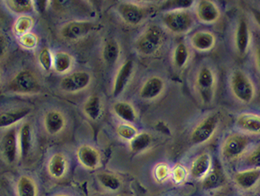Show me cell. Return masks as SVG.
<instances>
[{"label": "cell", "instance_id": "39", "mask_svg": "<svg viewBox=\"0 0 260 196\" xmlns=\"http://www.w3.org/2000/svg\"><path fill=\"white\" fill-rule=\"evenodd\" d=\"M189 176V169L182 164H176L172 168L171 178L175 185H180L185 183Z\"/></svg>", "mask_w": 260, "mask_h": 196}, {"label": "cell", "instance_id": "30", "mask_svg": "<svg viewBox=\"0 0 260 196\" xmlns=\"http://www.w3.org/2000/svg\"><path fill=\"white\" fill-rule=\"evenodd\" d=\"M98 183L104 190L110 192H115L120 189L122 180L118 175L110 172H100L96 175Z\"/></svg>", "mask_w": 260, "mask_h": 196}, {"label": "cell", "instance_id": "43", "mask_svg": "<svg viewBox=\"0 0 260 196\" xmlns=\"http://www.w3.org/2000/svg\"><path fill=\"white\" fill-rule=\"evenodd\" d=\"M250 14H251L253 22L255 23L256 26L260 29V8H251L250 9Z\"/></svg>", "mask_w": 260, "mask_h": 196}, {"label": "cell", "instance_id": "24", "mask_svg": "<svg viewBox=\"0 0 260 196\" xmlns=\"http://www.w3.org/2000/svg\"><path fill=\"white\" fill-rule=\"evenodd\" d=\"M69 170V160L65 154L55 153L48 161V173L52 178L59 180L63 178Z\"/></svg>", "mask_w": 260, "mask_h": 196}, {"label": "cell", "instance_id": "20", "mask_svg": "<svg viewBox=\"0 0 260 196\" xmlns=\"http://www.w3.org/2000/svg\"><path fill=\"white\" fill-rule=\"evenodd\" d=\"M0 149L3 157L8 164H13L17 161L19 146L18 132L16 129H10L6 131L1 140Z\"/></svg>", "mask_w": 260, "mask_h": 196}, {"label": "cell", "instance_id": "19", "mask_svg": "<svg viewBox=\"0 0 260 196\" xmlns=\"http://www.w3.org/2000/svg\"><path fill=\"white\" fill-rule=\"evenodd\" d=\"M235 184L240 190L249 192L255 190L260 184L259 168H247L239 171L233 177Z\"/></svg>", "mask_w": 260, "mask_h": 196}, {"label": "cell", "instance_id": "27", "mask_svg": "<svg viewBox=\"0 0 260 196\" xmlns=\"http://www.w3.org/2000/svg\"><path fill=\"white\" fill-rule=\"evenodd\" d=\"M74 58L70 53L64 50H59L53 54V70L59 74H67L71 73L74 69Z\"/></svg>", "mask_w": 260, "mask_h": 196}, {"label": "cell", "instance_id": "9", "mask_svg": "<svg viewBox=\"0 0 260 196\" xmlns=\"http://www.w3.org/2000/svg\"><path fill=\"white\" fill-rule=\"evenodd\" d=\"M253 35L249 20L241 17L237 21L233 34V45L237 55L241 57L247 55L251 49Z\"/></svg>", "mask_w": 260, "mask_h": 196}, {"label": "cell", "instance_id": "35", "mask_svg": "<svg viewBox=\"0 0 260 196\" xmlns=\"http://www.w3.org/2000/svg\"><path fill=\"white\" fill-rule=\"evenodd\" d=\"M34 23H35V21L31 16L28 15V14L20 15L14 22L13 30H14V32L18 37H20L26 33L30 32V30L34 26Z\"/></svg>", "mask_w": 260, "mask_h": 196}, {"label": "cell", "instance_id": "11", "mask_svg": "<svg viewBox=\"0 0 260 196\" xmlns=\"http://www.w3.org/2000/svg\"><path fill=\"white\" fill-rule=\"evenodd\" d=\"M93 22L84 20H74L66 22L61 26L60 36L63 39L76 42L87 37L95 30Z\"/></svg>", "mask_w": 260, "mask_h": 196}, {"label": "cell", "instance_id": "21", "mask_svg": "<svg viewBox=\"0 0 260 196\" xmlns=\"http://www.w3.org/2000/svg\"><path fill=\"white\" fill-rule=\"evenodd\" d=\"M43 124L48 135H57L63 132L67 120L62 111L52 109L48 111L44 116Z\"/></svg>", "mask_w": 260, "mask_h": 196}, {"label": "cell", "instance_id": "38", "mask_svg": "<svg viewBox=\"0 0 260 196\" xmlns=\"http://www.w3.org/2000/svg\"><path fill=\"white\" fill-rule=\"evenodd\" d=\"M242 158L243 162L248 168L260 169V143L249 148Z\"/></svg>", "mask_w": 260, "mask_h": 196}, {"label": "cell", "instance_id": "6", "mask_svg": "<svg viewBox=\"0 0 260 196\" xmlns=\"http://www.w3.org/2000/svg\"><path fill=\"white\" fill-rule=\"evenodd\" d=\"M221 117L218 113H210L198 123L190 133V141L194 145H204L213 140L218 131Z\"/></svg>", "mask_w": 260, "mask_h": 196}, {"label": "cell", "instance_id": "32", "mask_svg": "<svg viewBox=\"0 0 260 196\" xmlns=\"http://www.w3.org/2000/svg\"><path fill=\"white\" fill-rule=\"evenodd\" d=\"M223 182V173L218 167H215L209 172V174L202 181V186L204 190H215L220 187Z\"/></svg>", "mask_w": 260, "mask_h": 196}, {"label": "cell", "instance_id": "13", "mask_svg": "<svg viewBox=\"0 0 260 196\" xmlns=\"http://www.w3.org/2000/svg\"><path fill=\"white\" fill-rule=\"evenodd\" d=\"M194 16L202 24L213 25L221 19V11L214 1L200 0L195 5Z\"/></svg>", "mask_w": 260, "mask_h": 196}, {"label": "cell", "instance_id": "46", "mask_svg": "<svg viewBox=\"0 0 260 196\" xmlns=\"http://www.w3.org/2000/svg\"><path fill=\"white\" fill-rule=\"evenodd\" d=\"M54 196H70V195H69V194H57Z\"/></svg>", "mask_w": 260, "mask_h": 196}, {"label": "cell", "instance_id": "31", "mask_svg": "<svg viewBox=\"0 0 260 196\" xmlns=\"http://www.w3.org/2000/svg\"><path fill=\"white\" fill-rule=\"evenodd\" d=\"M152 136L148 132H139L134 139L128 142V148L133 153H143L151 146Z\"/></svg>", "mask_w": 260, "mask_h": 196}, {"label": "cell", "instance_id": "12", "mask_svg": "<svg viewBox=\"0 0 260 196\" xmlns=\"http://www.w3.org/2000/svg\"><path fill=\"white\" fill-rule=\"evenodd\" d=\"M135 74V62L132 59H126L119 66L113 79L111 94L117 98L125 91Z\"/></svg>", "mask_w": 260, "mask_h": 196}, {"label": "cell", "instance_id": "5", "mask_svg": "<svg viewBox=\"0 0 260 196\" xmlns=\"http://www.w3.org/2000/svg\"><path fill=\"white\" fill-rule=\"evenodd\" d=\"M250 138L241 132L230 134L221 145V157L225 161H237L244 157L250 146Z\"/></svg>", "mask_w": 260, "mask_h": 196}, {"label": "cell", "instance_id": "25", "mask_svg": "<svg viewBox=\"0 0 260 196\" xmlns=\"http://www.w3.org/2000/svg\"><path fill=\"white\" fill-rule=\"evenodd\" d=\"M83 112L84 116L91 121L100 120L104 112V104L102 98L98 94L91 95L83 103Z\"/></svg>", "mask_w": 260, "mask_h": 196}, {"label": "cell", "instance_id": "15", "mask_svg": "<svg viewBox=\"0 0 260 196\" xmlns=\"http://www.w3.org/2000/svg\"><path fill=\"white\" fill-rule=\"evenodd\" d=\"M77 160L86 170L95 171L102 164V155L98 148L90 144L78 147L76 152Z\"/></svg>", "mask_w": 260, "mask_h": 196}, {"label": "cell", "instance_id": "47", "mask_svg": "<svg viewBox=\"0 0 260 196\" xmlns=\"http://www.w3.org/2000/svg\"><path fill=\"white\" fill-rule=\"evenodd\" d=\"M0 18H1V16H0Z\"/></svg>", "mask_w": 260, "mask_h": 196}, {"label": "cell", "instance_id": "23", "mask_svg": "<svg viewBox=\"0 0 260 196\" xmlns=\"http://www.w3.org/2000/svg\"><path fill=\"white\" fill-rule=\"evenodd\" d=\"M192 49L185 42L177 43L172 52V63L174 69L182 71L189 66L192 58Z\"/></svg>", "mask_w": 260, "mask_h": 196}, {"label": "cell", "instance_id": "41", "mask_svg": "<svg viewBox=\"0 0 260 196\" xmlns=\"http://www.w3.org/2000/svg\"><path fill=\"white\" fill-rule=\"evenodd\" d=\"M18 42L22 48L26 50H34L39 43V37L33 32H28L18 37Z\"/></svg>", "mask_w": 260, "mask_h": 196}, {"label": "cell", "instance_id": "7", "mask_svg": "<svg viewBox=\"0 0 260 196\" xmlns=\"http://www.w3.org/2000/svg\"><path fill=\"white\" fill-rule=\"evenodd\" d=\"M7 90L13 93L36 94L42 91V85L34 73L30 70H22L9 81Z\"/></svg>", "mask_w": 260, "mask_h": 196}, {"label": "cell", "instance_id": "44", "mask_svg": "<svg viewBox=\"0 0 260 196\" xmlns=\"http://www.w3.org/2000/svg\"><path fill=\"white\" fill-rule=\"evenodd\" d=\"M254 60L256 70L260 76V42L256 45L254 50Z\"/></svg>", "mask_w": 260, "mask_h": 196}, {"label": "cell", "instance_id": "45", "mask_svg": "<svg viewBox=\"0 0 260 196\" xmlns=\"http://www.w3.org/2000/svg\"><path fill=\"white\" fill-rule=\"evenodd\" d=\"M49 3V1H33L34 9L40 13H43L44 11H46L47 4Z\"/></svg>", "mask_w": 260, "mask_h": 196}, {"label": "cell", "instance_id": "1", "mask_svg": "<svg viewBox=\"0 0 260 196\" xmlns=\"http://www.w3.org/2000/svg\"><path fill=\"white\" fill-rule=\"evenodd\" d=\"M218 79L213 66L204 63L200 66L195 74L193 87L200 103L204 106H210L217 95Z\"/></svg>", "mask_w": 260, "mask_h": 196}, {"label": "cell", "instance_id": "40", "mask_svg": "<svg viewBox=\"0 0 260 196\" xmlns=\"http://www.w3.org/2000/svg\"><path fill=\"white\" fill-rule=\"evenodd\" d=\"M38 62L42 70L46 72H50L53 70V54L47 47L42 49L38 55Z\"/></svg>", "mask_w": 260, "mask_h": 196}, {"label": "cell", "instance_id": "10", "mask_svg": "<svg viewBox=\"0 0 260 196\" xmlns=\"http://www.w3.org/2000/svg\"><path fill=\"white\" fill-rule=\"evenodd\" d=\"M120 19L131 26L141 25L148 18V11L141 5L134 2H121L116 6Z\"/></svg>", "mask_w": 260, "mask_h": 196}, {"label": "cell", "instance_id": "37", "mask_svg": "<svg viewBox=\"0 0 260 196\" xmlns=\"http://www.w3.org/2000/svg\"><path fill=\"white\" fill-rule=\"evenodd\" d=\"M154 180L158 183H165L172 177V168L167 162H159L152 171Z\"/></svg>", "mask_w": 260, "mask_h": 196}, {"label": "cell", "instance_id": "8", "mask_svg": "<svg viewBox=\"0 0 260 196\" xmlns=\"http://www.w3.org/2000/svg\"><path fill=\"white\" fill-rule=\"evenodd\" d=\"M93 76L87 70H78L63 77L59 83V87L66 93L76 94L83 92L91 87Z\"/></svg>", "mask_w": 260, "mask_h": 196}, {"label": "cell", "instance_id": "42", "mask_svg": "<svg viewBox=\"0 0 260 196\" xmlns=\"http://www.w3.org/2000/svg\"><path fill=\"white\" fill-rule=\"evenodd\" d=\"M9 48V42L6 37L0 33V59L5 56Z\"/></svg>", "mask_w": 260, "mask_h": 196}, {"label": "cell", "instance_id": "36", "mask_svg": "<svg viewBox=\"0 0 260 196\" xmlns=\"http://www.w3.org/2000/svg\"><path fill=\"white\" fill-rule=\"evenodd\" d=\"M115 132L118 137L123 141L129 142L139 133V129L134 124L121 122L117 124Z\"/></svg>", "mask_w": 260, "mask_h": 196}, {"label": "cell", "instance_id": "3", "mask_svg": "<svg viewBox=\"0 0 260 196\" xmlns=\"http://www.w3.org/2000/svg\"><path fill=\"white\" fill-rule=\"evenodd\" d=\"M165 42L164 30L157 25L151 24L138 37L135 42V48L142 56H153L162 48Z\"/></svg>", "mask_w": 260, "mask_h": 196}, {"label": "cell", "instance_id": "28", "mask_svg": "<svg viewBox=\"0 0 260 196\" xmlns=\"http://www.w3.org/2000/svg\"><path fill=\"white\" fill-rule=\"evenodd\" d=\"M30 112V109L28 107H20L17 109L3 111L0 113V129L17 124L28 116Z\"/></svg>", "mask_w": 260, "mask_h": 196}, {"label": "cell", "instance_id": "29", "mask_svg": "<svg viewBox=\"0 0 260 196\" xmlns=\"http://www.w3.org/2000/svg\"><path fill=\"white\" fill-rule=\"evenodd\" d=\"M19 153L22 158L28 157L32 146V129L29 123L22 124L18 135Z\"/></svg>", "mask_w": 260, "mask_h": 196}, {"label": "cell", "instance_id": "2", "mask_svg": "<svg viewBox=\"0 0 260 196\" xmlns=\"http://www.w3.org/2000/svg\"><path fill=\"white\" fill-rule=\"evenodd\" d=\"M161 23L174 35H186L194 27L196 18L189 9H170L161 15Z\"/></svg>", "mask_w": 260, "mask_h": 196}, {"label": "cell", "instance_id": "14", "mask_svg": "<svg viewBox=\"0 0 260 196\" xmlns=\"http://www.w3.org/2000/svg\"><path fill=\"white\" fill-rule=\"evenodd\" d=\"M167 83L162 77L152 75L148 77L139 90V97L144 102H154L162 96Z\"/></svg>", "mask_w": 260, "mask_h": 196}, {"label": "cell", "instance_id": "26", "mask_svg": "<svg viewBox=\"0 0 260 196\" xmlns=\"http://www.w3.org/2000/svg\"><path fill=\"white\" fill-rule=\"evenodd\" d=\"M121 55V46L117 40L110 39L102 47V58L106 66H114L118 63Z\"/></svg>", "mask_w": 260, "mask_h": 196}, {"label": "cell", "instance_id": "16", "mask_svg": "<svg viewBox=\"0 0 260 196\" xmlns=\"http://www.w3.org/2000/svg\"><path fill=\"white\" fill-rule=\"evenodd\" d=\"M189 45L197 52H210L217 45V36L209 30H199L189 37Z\"/></svg>", "mask_w": 260, "mask_h": 196}, {"label": "cell", "instance_id": "22", "mask_svg": "<svg viewBox=\"0 0 260 196\" xmlns=\"http://www.w3.org/2000/svg\"><path fill=\"white\" fill-rule=\"evenodd\" d=\"M111 111L122 122L135 124L139 120L136 107L128 101H116L111 107Z\"/></svg>", "mask_w": 260, "mask_h": 196}, {"label": "cell", "instance_id": "18", "mask_svg": "<svg viewBox=\"0 0 260 196\" xmlns=\"http://www.w3.org/2000/svg\"><path fill=\"white\" fill-rule=\"evenodd\" d=\"M213 168V157L210 153L204 152L193 158L189 167V172L193 180L203 181L209 174Z\"/></svg>", "mask_w": 260, "mask_h": 196}, {"label": "cell", "instance_id": "4", "mask_svg": "<svg viewBox=\"0 0 260 196\" xmlns=\"http://www.w3.org/2000/svg\"><path fill=\"white\" fill-rule=\"evenodd\" d=\"M229 87L233 97L241 104H251L255 99V84L244 70L237 69L231 74Z\"/></svg>", "mask_w": 260, "mask_h": 196}, {"label": "cell", "instance_id": "33", "mask_svg": "<svg viewBox=\"0 0 260 196\" xmlns=\"http://www.w3.org/2000/svg\"><path fill=\"white\" fill-rule=\"evenodd\" d=\"M18 196H37V186L33 179L27 176L20 177L17 183Z\"/></svg>", "mask_w": 260, "mask_h": 196}, {"label": "cell", "instance_id": "34", "mask_svg": "<svg viewBox=\"0 0 260 196\" xmlns=\"http://www.w3.org/2000/svg\"><path fill=\"white\" fill-rule=\"evenodd\" d=\"M5 4L9 10L20 15H26L35 10L31 0H9Z\"/></svg>", "mask_w": 260, "mask_h": 196}, {"label": "cell", "instance_id": "17", "mask_svg": "<svg viewBox=\"0 0 260 196\" xmlns=\"http://www.w3.org/2000/svg\"><path fill=\"white\" fill-rule=\"evenodd\" d=\"M235 125L237 130L248 136L260 135V114L243 112L236 118Z\"/></svg>", "mask_w": 260, "mask_h": 196}]
</instances>
